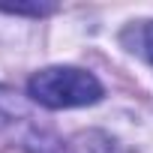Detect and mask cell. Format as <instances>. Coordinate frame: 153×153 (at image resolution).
<instances>
[{
  "label": "cell",
  "mask_w": 153,
  "mask_h": 153,
  "mask_svg": "<svg viewBox=\"0 0 153 153\" xmlns=\"http://www.w3.org/2000/svg\"><path fill=\"white\" fill-rule=\"evenodd\" d=\"M102 84L93 72L78 66H45L30 75L27 96L42 108H81L102 99Z\"/></svg>",
  "instance_id": "6da1fadb"
},
{
  "label": "cell",
  "mask_w": 153,
  "mask_h": 153,
  "mask_svg": "<svg viewBox=\"0 0 153 153\" xmlns=\"http://www.w3.org/2000/svg\"><path fill=\"white\" fill-rule=\"evenodd\" d=\"M72 153H129L117 138H111L108 132H81V135H75L72 141Z\"/></svg>",
  "instance_id": "7a4b0ae2"
},
{
  "label": "cell",
  "mask_w": 153,
  "mask_h": 153,
  "mask_svg": "<svg viewBox=\"0 0 153 153\" xmlns=\"http://www.w3.org/2000/svg\"><path fill=\"white\" fill-rule=\"evenodd\" d=\"M18 117H24V102H21L12 90L0 87V126H3V123H12V120H18Z\"/></svg>",
  "instance_id": "3957f363"
},
{
  "label": "cell",
  "mask_w": 153,
  "mask_h": 153,
  "mask_svg": "<svg viewBox=\"0 0 153 153\" xmlns=\"http://www.w3.org/2000/svg\"><path fill=\"white\" fill-rule=\"evenodd\" d=\"M138 45H141L138 51L153 63V21H150V24H144V27L138 30Z\"/></svg>",
  "instance_id": "277c9868"
}]
</instances>
